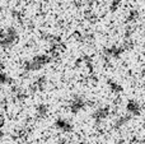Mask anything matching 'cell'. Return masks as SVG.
<instances>
[{
	"instance_id": "obj_1",
	"label": "cell",
	"mask_w": 145,
	"mask_h": 144,
	"mask_svg": "<svg viewBox=\"0 0 145 144\" xmlns=\"http://www.w3.org/2000/svg\"><path fill=\"white\" fill-rule=\"evenodd\" d=\"M51 60L50 56L47 55H38V56H35L32 60L27 61L24 65V69L27 71H33V70H38V69L43 68L46 64H48Z\"/></svg>"
},
{
	"instance_id": "obj_2",
	"label": "cell",
	"mask_w": 145,
	"mask_h": 144,
	"mask_svg": "<svg viewBox=\"0 0 145 144\" xmlns=\"http://www.w3.org/2000/svg\"><path fill=\"white\" fill-rule=\"evenodd\" d=\"M18 40V33L14 28H8V31H5L1 36V43L4 47L7 46H12L13 43H15Z\"/></svg>"
},
{
	"instance_id": "obj_3",
	"label": "cell",
	"mask_w": 145,
	"mask_h": 144,
	"mask_svg": "<svg viewBox=\"0 0 145 144\" xmlns=\"http://www.w3.org/2000/svg\"><path fill=\"white\" fill-rule=\"evenodd\" d=\"M84 106H85L84 99L80 98V97H75V98L71 101V103H70V110L74 112V114H78L80 110L84 109Z\"/></svg>"
},
{
	"instance_id": "obj_4",
	"label": "cell",
	"mask_w": 145,
	"mask_h": 144,
	"mask_svg": "<svg viewBox=\"0 0 145 144\" xmlns=\"http://www.w3.org/2000/svg\"><path fill=\"white\" fill-rule=\"evenodd\" d=\"M55 125H56V128H57L59 130H61L63 133H69V132L72 130L71 124L69 121H66V120H64V119H57L56 122H55Z\"/></svg>"
},
{
	"instance_id": "obj_5",
	"label": "cell",
	"mask_w": 145,
	"mask_h": 144,
	"mask_svg": "<svg viewBox=\"0 0 145 144\" xmlns=\"http://www.w3.org/2000/svg\"><path fill=\"white\" fill-rule=\"evenodd\" d=\"M108 115H110V110H108V107H101V109H98L97 111L93 114V117H94L97 121H101V120H103L105 117H107Z\"/></svg>"
},
{
	"instance_id": "obj_6",
	"label": "cell",
	"mask_w": 145,
	"mask_h": 144,
	"mask_svg": "<svg viewBox=\"0 0 145 144\" xmlns=\"http://www.w3.org/2000/svg\"><path fill=\"white\" fill-rule=\"evenodd\" d=\"M127 112H130L131 115H139L140 114V105L136 101H129L127 106H126Z\"/></svg>"
},
{
	"instance_id": "obj_7",
	"label": "cell",
	"mask_w": 145,
	"mask_h": 144,
	"mask_svg": "<svg viewBox=\"0 0 145 144\" xmlns=\"http://www.w3.org/2000/svg\"><path fill=\"white\" fill-rule=\"evenodd\" d=\"M47 111H48V107L46 106V105H41V106L37 107V115L41 117L46 116V115H47Z\"/></svg>"
},
{
	"instance_id": "obj_8",
	"label": "cell",
	"mask_w": 145,
	"mask_h": 144,
	"mask_svg": "<svg viewBox=\"0 0 145 144\" xmlns=\"http://www.w3.org/2000/svg\"><path fill=\"white\" fill-rule=\"evenodd\" d=\"M45 84H46V79L42 77V78H38V79H37V82H36V84H35V87L38 89V91H41V89H43Z\"/></svg>"
},
{
	"instance_id": "obj_9",
	"label": "cell",
	"mask_w": 145,
	"mask_h": 144,
	"mask_svg": "<svg viewBox=\"0 0 145 144\" xmlns=\"http://www.w3.org/2000/svg\"><path fill=\"white\" fill-rule=\"evenodd\" d=\"M110 87L113 93H118V92H121V89H122V87H121L120 84H117L116 82H110Z\"/></svg>"
},
{
	"instance_id": "obj_10",
	"label": "cell",
	"mask_w": 145,
	"mask_h": 144,
	"mask_svg": "<svg viewBox=\"0 0 145 144\" xmlns=\"http://www.w3.org/2000/svg\"><path fill=\"white\" fill-rule=\"evenodd\" d=\"M131 119V116H123V117H120V119L117 120V124H116V128H120L121 125H125L126 121H129V120Z\"/></svg>"
},
{
	"instance_id": "obj_11",
	"label": "cell",
	"mask_w": 145,
	"mask_h": 144,
	"mask_svg": "<svg viewBox=\"0 0 145 144\" xmlns=\"http://www.w3.org/2000/svg\"><path fill=\"white\" fill-rule=\"evenodd\" d=\"M139 13L136 12V10H133V12L130 13V17H129V22H135V19L138 18Z\"/></svg>"
},
{
	"instance_id": "obj_12",
	"label": "cell",
	"mask_w": 145,
	"mask_h": 144,
	"mask_svg": "<svg viewBox=\"0 0 145 144\" xmlns=\"http://www.w3.org/2000/svg\"><path fill=\"white\" fill-rule=\"evenodd\" d=\"M118 4H120V0H115V1L112 3V5H111V8H112V9H116V8L118 7Z\"/></svg>"
}]
</instances>
